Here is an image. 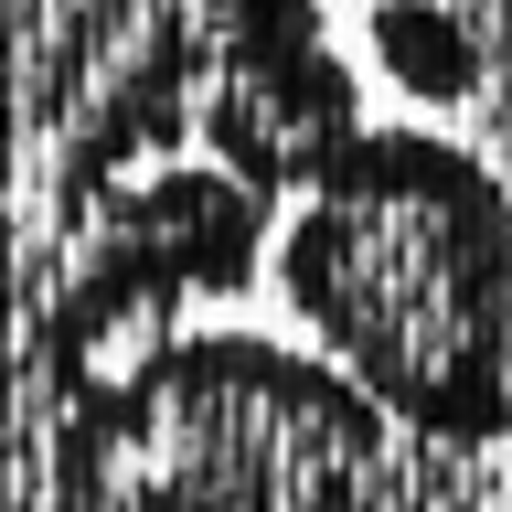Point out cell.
Here are the masks:
<instances>
[{"label":"cell","mask_w":512,"mask_h":512,"mask_svg":"<svg viewBox=\"0 0 512 512\" xmlns=\"http://www.w3.org/2000/svg\"><path fill=\"white\" fill-rule=\"evenodd\" d=\"M320 0H0V203L96 214L203 128V86L256 43H310Z\"/></svg>","instance_id":"obj_2"},{"label":"cell","mask_w":512,"mask_h":512,"mask_svg":"<svg viewBox=\"0 0 512 512\" xmlns=\"http://www.w3.org/2000/svg\"><path fill=\"white\" fill-rule=\"evenodd\" d=\"M278 299L427 448L512 438V182L438 128H363L278 224Z\"/></svg>","instance_id":"obj_1"},{"label":"cell","mask_w":512,"mask_h":512,"mask_svg":"<svg viewBox=\"0 0 512 512\" xmlns=\"http://www.w3.org/2000/svg\"><path fill=\"white\" fill-rule=\"evenodd\" d=\"M352 139H363V75L331 54V32L235 54L203 86V128H192V150L256 192H310Z\"/></svg>","instance_id":"obj_3"},{"label":"cell","mask_w":512,"mask_h":512,"mask_svg":"<svg viewBox=\"0 0 512 512\" xmlns=\"http://www.w3.org/2000/svg\"><path fill=\"white\" fill-rule=\"evenodd\" d=\"M374 64L406 96L448 107V96L480 86V32L448 11V0H374Z\"/></svg>","instance_id":"obj_4"}]
</instances>
